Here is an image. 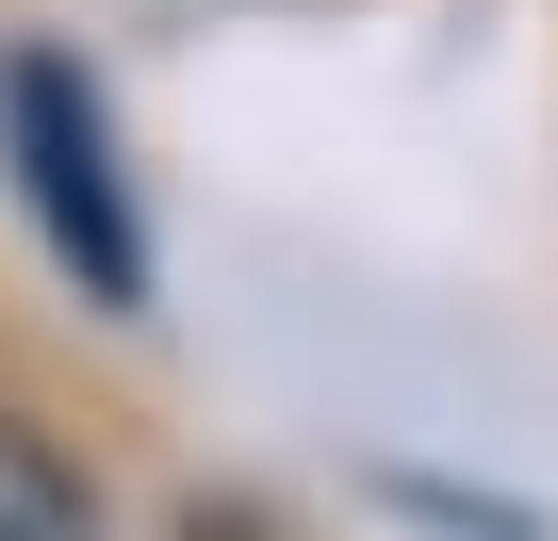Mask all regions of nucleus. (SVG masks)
<instances>
[{"instance_id":"1","label":"nucleus","mask_w":558,"mask_h":541,"mask_svg":"<svg viewBox=\"0 0 558 541\" xmlns=\"http://www.w3.org/2000/svg\"><path fill=\"white\" fill-rule=\"evenodd\" d=\"M0 148H17V197L66 246V280L99 312H148V230H132V181H116V115H99V83L66 50H17V66H0Z\"/></svg>"}]
</instances>
